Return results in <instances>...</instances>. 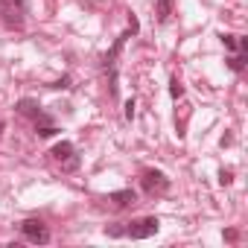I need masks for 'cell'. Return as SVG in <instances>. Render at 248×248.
Listing matches in <instances>:
<instances>
[{"label": "cell", "mask_w": 248, "mask_h": 248, "mask_svg": "<svg viewBox=\"0 0 248 248\" xmlns=\"http://www.w3.org/2000/svg\"><path fill=\"white\" fill-rule=\"evenodd\" d=\"M21 233H24L30 242H35V245H47V242H50V231H47V225H44L41 219H27V222H21Z\"/></svg>", "instance_id": "cell-4"}, {"label": "cell", "mask_w": 248, "mask_h": 248, "mask_svg": "<svg viewBox=\"0 0 248 248\" xmlns=\"http://www.w3.org/2000/svg\"><path fill=\"white\" fill-rule=\"evenodd\" d=\"M158 228H161L158 216H143V219H135V222L126 225V236H132V239H149V236L158 233Z\"/></svg>", "instance_id": "cell-2"}, {"label": "cell", "mask_w": 248, "mask_h": 248, "mask_svg": "<svg viewBox=\"0 0 248 248\" xmlns=\"http://www.w3.org/2000/svg\"><path fill=\"white\" fill-rule=\"evenodd\" d=\"M225 239H228V242H236V239H239V233L231 228V231H225Z\"/></svg>", "instance_id": "cell-18"}, {"label": "cell", "mask_w": 248, "mask_h": 248, "mask_svg": "<svg viewBox=\"0 0 248 248\" xmlns=\"http://www.w3.org/2000/svg\"><path fill=\"white\" fill-rule=\"evenodd\" d=\"M231 181H233V172H231V170H222V172H219V184H222V187H228Z\"/></svg>", "instance_id": "cell-15"}, {"label": "cell", "mask_w": 248, "mask_h": 248, "mask_svg": "<svg viewBox=\"0 0 248 248\" xmlns=\"http://www.w3.org/2000/svg\"><path fill=\"white\" fill-rule=\"evenodd\" d=\"M50 88H56V91H59V88H70V76H62V79H59V82H53Z\"/></svg>", "instance_id": "cell-16"}, {"label": "cell", "mask_w": 248, "mask_h": 248, "mask_svg": "<svg viewBox=\"0 0 248 248\" xmlns=\"http://www.w3.org/2000/svg\"><path fill=\"white\" fill-rule=\"evenodd\" d=\"M56 132H59V129L53 126V120H50V117L41 111V114L35 117V135H38V138H53Z\"/></svg>", "instance_id": "cell-6"}, {"label": "cell", "mask_w": 248, "mask_h": 248, "mask_svg": "<svg viewBox=\"0 0 248 248\" xmlns=\"http://www.w3.org/2000/svg\"><path fill=\"white\" fill-rule=\"evenodd\" d=\"M135 105H138V102H135V96H132V99H126V120H129V123L135 120Z\"/></svg>", "instance_id": "cell-14"}, {"label": "cell", "mask_w": 248, "mask_h": 248, "mask_svg": "<svg viewBox=\"0 0 248 248\" xmlns=\"http://www.w3.org/2000/svg\"><path fill=\"white\" fill-rule=\"evenodd\" d=\"M172 3H175V0H158V6H155V18H158V24H167V21H170V15H172Z\"/></svg>", "instance_id": "cell-9"}, {"label": "cell", "mask_w": 248, "mask_h": 248, "mask_svg": "<svg viewBox=\"0 0 248 248\" xmlns=\"http://www.w3.org/2000/svg\"><path fill=\"white\" fill-rule=\"evenodd\" d=\"M228 67H231L233 73H239V70L245 67V50H236V53L228 59Z\"/></svg>", "instance_id": "cell-10"}, {"label": "cell", "mask_w": 248, "mask_h": 248, "mask_svg": "<svg viewBox=\"0 0 248 248\" xmlns=\"http://www.w3.org/2000/svg\"><path fill=\"white\" fill-rule=\"evenodd\" d=\"M105 233L108 236H126V228H123V225H111V228H105Z\"/></svg>", "instance_id": "cell-13"}, {"label": "cell", "mask_w": 248, "mask_h": 248, "mask_svg": "<svg viewBox=\"0 0 248 248\" xmlns=\"http://www.w3.org/2000/svg\"><path fill=\"white\" fill-rule=\"evenodd\" d=\"M0 135H3V123H0Z\"/></svg>", "instance_id": "cell-19"}, {"label": "cell", "mask_w": 248, "mask_h": 248, "mask_svg": "<svg viewBox=\"0 0 248 248\" xmlns=\"http://www.w3.org/2000/svg\"><path fill=\"white\" fill-rule=\"evenodd\" d=\"M143 190L146 193H164V190H170V178L158 170H146L143 172Z\"/></svg>", "instance_id": "cell-5"}, {"label": "cell", "mask_w": 248, "mask_h": 248, "mask_svg": "<svg viewBox=\"0 0 248 248\" xmlns=\"http://www.w3.org/2000/svg\"><path fill=\"white\" fill-rule=\"evenodd\" d=\"M0 18L9 30H21L27 18V0H0Z\"/></svg>", "instance_id": "cell-1"}, {"label": "cell", "mask_w": 248, "mask_h": 248, "mask_svg": "<svg viewBox=\"0 0 248 248\" xmlns=\"http://www.w3.org/2000/svg\"><path fill=\"white\" fill-rule=\"evenodd\" d=\"M129 30H132V32H138V30H140V24H138V18H135V15H129Z\"/></svg>", "instance_id": "cell-17"}, {"label": "cell", "mask_w": 248, "mask_h": 248, "mask_svg": "<svg viewBox=\"0 0 248 248\" xmlns=\"http://www.w3.org/2000/svg\"><path fill=\"white\" fill-rule=\"evenodd\" d=\"M219 38H222V44H225L231 53H236V50H239V41H236V35H231V32H222Z\"/></svg>", "instance_id": "cell-12"}, {"label": "cell", "mask_w": 248, "mask_h": 248, "mask_svg": "<svg viewBox=\"0 0 248 248\" xmlns=\"http://www.w3.org/2000/svg\"><path fill=\"white\" fill-rule=\"evenodd\" d=\"M15 111H18V114H24V117H32V120H35V117L41 114V105H38L35 99H18Z\"/></svg>", "instance_id": "cell-8"}, {"label": "cell", "mask_w": 248, "mask_h": 248, "mask_svg": "<svg viewBox=\"0 0 248 248\" xmlns=\"http://www.w3.org/2000/svg\"><path fill=\"white\" fill-rule=\"evenodd\" d=\"M170 93H172V99H181V96H184V85H181V79H178V76H172V79H170Z\"/></svg>", "instance_id": "cell-11"}, {"label": "cell", "mask_w": 248, "mask_h": 248, "mask_svg": "<svg viewBox=\"0 0 248 248\" xmlns=\"http://www.w3.org/2000/svg\"><path fill=\"white\" fill-rule=\"evenodd\" d=\"M108 202H114V207H132L138 202V196H135V190H114L108 196Z\"/></svg>", "instance_id": "cell-7"}, {"label": "cell", "mask_w": 248, "mask_h": 248, "mask_svg": "<svg viewBox=\"0 0 248 248\" xmlns=\"http://www.w3.org/2000/svg\"><path fill=\"white\" fill-rule=\"evenodd\" d=\"M50 155H53V158L62 164V170H64V172H73V170L79 167V155H76V149H73V143H70V140H62V143H56Z\"/></svg>", "instance_id": "cell-3"}]
</instances>
